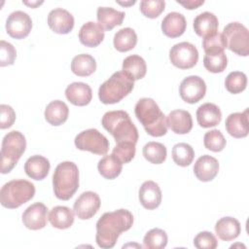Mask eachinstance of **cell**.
I'll return each instance as SVG.
<instances>
[{
	"mask_svg": "<svg viewBox=\"0 0 249 249\" xmlns=\"http://www.w3.org/2000/svg\"><path fill=\"white\" fill-rule=\"evenodd\" d=\"M133 224V216L126 209H118L104 213L96 223L95 241L104 249L115 246L118 237L128 231Z\"/></svg>",
	"mask_w": 249,
	"mask_h": 249,
	"instance_id": "cell-1",
	"label": "cell"
},
{
	"mask_svg": "<svg viewBox=\"0 0 249 249\" xmlns=\"http://www.w3.org/2000/svg\"><path fill=\"white\" fill-rule=\"evenodd\" d=\"M134 113L148 134L154 137L166 134L167 124L165 116L154 99L149 97L140 98L135 104Z\"/></svg>",
	"mask_w": 249,
	"mask_h": 249,
	"instance_id": "cell-2",
	"label": "cell"
},
{
	"mask_svg": "<svg viewBox=\"0 0 249 249\" xmlns=\"http://www.w3.org/2000/svg\"><path fill=\"white\" fill-rule=\"evenodd\" d=\"M101 124L117 143L132 142L136 144L139 136L138 130L125 111L106 112L102 117Z\"/></svg>",
	"mask_w": 249,
	"mask_h": 249,
	"instance_id": "cell-3",
	"label": "cell"
},
{
	"mask_svg": "<svg viewBox=\"0 0 249 249\" xmlns=\"http://www.w3.org/2000/svg\"><path fill=\"white\" fill-rule=\"evenodd\" d=\"M54 196L61 200L70 199L79 188V169L72 161H62L53 175Z\"/></svg>",
	"mask_w": 249,
	"mask_h": 249,
	"instance_id": "cell-4",
	"label": "cell"
},
{
	"mask_svg": "<svg viewBox=\"0 0 249 249\" xmlns=\"http://www.w3.org/2000/svg\"><path fill=\"white\" fill-rule=\"evenodd\" d=\"M134 87V80L124 71L115 72L106 80L98 89L99 100L104 104H114L120 102Z\"/></svg>",
	"mask_w": 249,
	"mask_h": 249,
	"instance_id": "cell-5",
	"label": "cell"
},
{
	"mask_svg": "<svg viewBox=\"0 0 249 249\" xmlns=\"http://www.w3.org/2000/svg\"><path fill=\"white\" fill-rule=\"evenodd\" d=\"M35 195V186L24 179H15L3 185L0 191L2 206L15 209L29 201Z\"/></svg>",
	"mask_w": 249,
	"mask_h": 249,
	"instance_id": "cell-6",
	"label": "cell"
},
{
	"mask_svg": "<svg viewBox=\"0 0 249 249\" xmlns=\"http://www.w3.org/2000/svg\"><path fill=\"white\" fill-rule=\"evenodd\" d=\"M26 148V140L24 135L18 131L13 130L8 132L3 140L1 146V173H9L18 160L24 153Z\"/></svg>",
	"mask_w": 249,
	"mask_h": 249,
	"instance_id": "cell-7",
	"label": "cell"
},
{
	"mask_svg": "<svg viewBox=\"0 0 249 249\" xmlns=\"http://www.w3.org/2000/svg\"><path fill=\"white\" fill-rule=\"evenodd\" d=\"M226 48L242 56L249 54V31L242 23L233 21L227 24L222 32Z\"/></svg>",
	"mask_w": 249,
	"mask_h": 249,
	"instance_id": "cell-8",
	"label": "cell"
},
{
	"mask_svg": "<svg viewBox=\"0 0 249 249\" xmlns=\"http://www.w3.org/2000/svg\"><path fill=\"white\" fill-rule=\"evenodd\" d=\"M74 143L79 150L89 151L95 155H105L109 150L108 139L95 128L80 132L75 137Z\"/></svg>",
	"mask_w": 249,
	"mask_h": 249,
	"instance_id": "cell-9",
	"label": "cell"
},
{
	"mask_svg": "<svg viewBox=\"0 0 249 249\" xmlns=\"http://www.w3.org/2000/svg\"><path fill=\"white\" fill-rule=\"evenodd\" d=\"M171 63L180 69H190L198 60V52L195 45L189 42L175 44L169 51Z\"/></svg>",
	"mask_w": 249,
	"mask_h": 249,
	"instance_id": "cell-10",
	"label": "cell"
},
{
	"mask_svg": "<svg viewBox=\"0 0 249 249\" xmlns=\"http://www.w3.org/2000/svg\"><path fill=\"white\" fill-rule=\"evenodd\" d=\"M206 92V85L199 76L192 75L186 77L180 84L179 93L181 98L190 104H194L202 99Z\"/></svg>",
	"mask_w": 249,
	"mask_h": 249,
	"instance_id": "cell-11",
	"label": "cell"
},
{
	"mask_svg": "<svg viewBox=\"0 0 249 249\" xmlns=\"http://www.w3.org/2000/svg\"><path fill=\"white\" fill-rule=\"evenodd\" d=\"M32 19L28 14L22 11L11 13L6 20L7 33L16 39L25 38L31 31Z\"/></svg>",
	"mask_w": 249,
	"mask_h": 249,
	"instance_id": "cell-12",
	"label": "cell"
},
{
	"mask_svg": "<svg viewBox=\"0 0 249 249\" xmlns=\"http://www.w3.org/2000/svg\"><path fill=\"white\" fill-rule=\"evenodd\" d=\"M99 196L94 192H84L75 200L73 209L76 216L81 220H88L93 217L100 208Z\"/></svg>",
	"mask_w": 249,
	"mask_h": 249,
	"instance_id": "cell-13",
	"label": "cell"
},
{
	"mask_svg": "<svg viewBox=\"0 0 249 249\" xmlns=\"http://www.w3.org/2000/svg\"><path fill=\"white\" fill-rule=\"evenodd\" d=\"M48 221V208L42 202L29 205L22 213L23 225L32 231L41 230L46 227Z\"/></svg>",
	"mask_w": 249,
	"mask_h": 249,
	"instance_id": "cell-14",
	"label": "cell"
},
{
	"mask_svg": "<svg viewBox=\"0 0 249 249\" xmlns=\"http://www.w3.org/2000/svg\"><path fill=\"white\" fill-rule=\"evenodd\" d=\"M50 28L57 34H67L74 27V18L67 10L55 8L48 15Z\"/></svg>",
	"mask_w": 249,
	"mask_h": 249,
	"instance_id": "cell-15",
	"label": "cell"
},
{
	"mask_svg": "<svg viewBox=\"0 0 249 249\" xmlns=\"http://www.w3.org/2000/svg\"><path fill=\"white\" fill-rule=\"evenodd\" d=\"M139 201L148 210L156 209L161 202V191L160 186L154 181H145L138 193Z\"/></svg>",
	"mask_w": 249,
	"mask_h": 249,
	"instance_id": "cell-16",
	"label": "cell"
},
{
	"mask_svg": "<svg viewBox=\"0 0 249 249\" xmlns=\"http://www.w3.org/2000/svg\"><path fill=\"white\" fill-rule=\"evenodd\" d=\"M219 171V162L217 159L209 155L199 157L194 166V173L196 177L202 182H209L213 180Z\"/></svg>",
	"mask_w": 249,
	"mask_h": 249,
	"instance_id": "cell-17",
	"label": "cell"
},
{
	"mask_svg": "<svg viewBox=\"0 0 249 249\" xmlns=\"http://www.w3.org/2000/svg\"><path fill=\"white\" fill-rule=\"evenodd\" d=\"M225 125L230 135L235 138L246 137L249 132L248 109H245L244 112H236L229 115Z\"/></svg>",
	"mask_w": 249,
	"mask_h": 249,
	"instance_id": "cell-18",
	"label": "cell"
},
{
	"mask_svg": "<svg viewBox=\"0 0 249 249\" xmlns=\"http://www.w3.org/2000/svg\"><path fill=\"white\" fill-rule=\"evenodd\" d=\"M166 124L177 134H186L193 128V119L191 114L182 109L171 111L166 117Z\"/></svg>",
	"mask_w": 249,
	"mask_h": 249,
	"instance_id": "cell-19",
	"label": "cell"
},
{
	"mask_svg": "<svg viewBox=\"0 0 249 249\" xmlns=\"http://www.w3.org/2000/svg\"><path fill=\"white\" fill-rule=\"evenodd\" d=\"M66 98L76 106H86L92 98L90 87L83 82H74L65 89Z\"/></svg>",
	"mask_w": 249,
	"mask_h": 249,
	"instance_id": "cell-20",
	"label": "cell"
},
{
	"mask_svg": "<svg viewBox=\"0 0 249 249\" xmlns=\"http://www.w3.org/2000/svg\"><path fill=\"white\" fill-rule=\"evenodd\" d=\"M187 27L185 17L178 12L168 13L161 21V30L164 35L170 38L181 36Z\"/></svg>",
	"mask_w": 249,
	"mask_h": 249,
	"instance_id": "cell-21",
	"label": "cell"
},
{
	"mask_svg": "<svg viewBox=\"0 0 249 249\" xmlns=\"http://www.w3.org/2000/svg\"><path fill=\"white\" fill-rule=\"evenodd\" d=\"M103 39L104 30L97 22L88 21L80 28L79 40L86 47H97L103 41Z\"/></svg>",
	"mask_w": 249,
	"mask_h": 249,
	"instance_id": "cell-22",
	"label": "cell"
},
{
	"mask_svg": "<svg viewBox=\"0 0 249 249\" xmlns=\"http://www.w3.org/2000/svg\"><path fill=\"white\" fill-rule=\"evenodd\" d=\"M196 120L201 127H212L220 124L222 120V113L216 104L207 102L197 108Z\"/></svg>",
	"mask_w": 249,
	"mask_h": 249,
	"instance_id": "cell-23",
	"label": "cell"
},
{
	"mask_svg": "<svg viewBox=\"0 0 249 249\" xmlns=\"http://www.w3.org/2000/svg\"><path fill=\"white\" fill-rule=\"evenodd\" d=\"M219 26L218 18L210 12H203L194 19L195 32L203 38L211 36L217 32Z\"/></svg>",
	"mask_w": 249,
	"mask_h": 249,
	"instance_id": "cell-24",
	"label": "cell"
},
{
	"mask_svg": "<svg viewBox=\"0 0 249 249\" xmlns=\"http://www.w3.org/2000/svg\"><path fill=\"white\" fill-rule=\"evenodd\" d=\"M50 161L47 158L35 155L27 159L24 163V171L28 177L34 180H43L50 171Z\"/></svg>",
	"mask_w": 249,
	"mask_h": 249,
	"instance_id": "cell-25",
	"label": "cell"
},
{
	"mask_svg": "<svg viewBox=\"0 0 249 249\" xmlns=\"http://www.w3.org/2000/svg\"><path fill=\"white\" fill-rule=\"evenodd\" d=\"M124 12L117 11L112 7H98L96 11L97 23L103 30H111L121 25L124 18Z\"/></svg>",
	"mask_w": 249,
	"mask_h": 249,
	"instance_id": "cell-26",
	"label": "cell"
},
{
	"mask_svg": "<svg viewBox=\"0 0 249 249\" xmlns=\"http://www.w3.org/2000/svg\"><path fill=\"white\" fill-rule=\"evenodd\" d=\"M215 231L218 237L224 241L235 239L241 231L240 223L233 217H223L217 221Z\"/></svg>",
	"mask_w": 249,
	"mask_h": 249,
	"instance_id": "cell-27",
	"label": "cell"
},
{
	"mask_svg": "<svg viewBox=\"0 0 249 249\" xmlns=\"http://www.w3.org/2000/svg\"><path fill=\"white\" fill-rule=\"evenodd\" d=\"M69 114V108L61 100L50 102L45 109V119L52 125H60L66 122Z\"/></svg>",
	"mask_w": 249,
	"mask_h": 249,
	"instance_id": "cell-28",
	"label": "cell"
},
{
	"mask_svg": "<svg viewBox=\"0 0 249 249\" xmlns=\"http://www.w3.org/2000/svg\"><path fill=\"white\" fill-rule=\"evenodd\" d=\"M74 213L75 212L67 206H54L49 214V221L53 227L65 230L73 225Z\"/></svg>",
	"mask_w": 249,
	"mask_h": 249,
	"instance_id": "cell-29",
	"label": "cell"
},
{
	"mask_svg": "<svg viewBox=\"0 0 249 249\" xmlns=\"http://www.w3.org/2000/svg\"><path fill=\"white\" fill-rule=\"evenodd\" d=\"M123 71L134 81L142 79L147 72V65L143 57L138 54H131L123 61Z\"/></svg>",
	"mask_w": 249,
	"mask_h": 249,
	"instance_id": "cell-30",
	"label": "cell"
},
{
	"mask_svg": "<svg viewBox=\"0 0 249 249\" xmlns=\"http://www.w3.org/2000/svg\"><path fill=\"white\" fill-rule=\"evenodd\" d=\"M71 70L75 75L80 77L89 76L96 70V61L90 54H78L72 59Z\"/></svg>",
	"mask_w": 249,
	"mask_h": 249,
	"instance_id": "cell-31",
	"label": "cell"
},
{
	"mask_svg": "<svg viewBox=\"0 0 249 249\" xmlns=\"http://www.w3.org/2000/svg\"><path fill=\"white\" fill-rule=\"evenodd\" d=\"M98 172L106 179H115L118 177L123 169V163L113 154L104 156L97 164Z\"/></svg>",
	"mask_w": 249,
	"mask_h": 249,
	"instance_id": "cell-32",
	"label": "cell"
},
{
	"mask_svg": "<svg viewBox=\"0 0 249 249\" xmlns=\"http://www.w3.org/2000/svg\"><path fill=\"white\" fill-rule=\"evenodd\" d=\"M114 47L121 53L132 50L137 43V35L130 27L122 28L116 32L113 39Z\"/></svg>",
	"mask_w": 249,
	"mask_h": 249,
	"instance_id": "cell-33",
	"label": "cell"
},
{
	"mask_svg": "<svg viewBox=\"0 0 249 249\" xmlns=\"http://www.w3.org/2000/svg\"><path fill=\"white\" fill-rule=\"evenodd\" d=\"M144 158L151 163L160 164L162 163L166 159V147L160 143L151 141L144 145L142 150Z\"/></svg>",
	"mask_w": 249,
	"mask_h": 249,
	"instance_id": "cell-34",
	"label": "cell"
},
{
	"mask_svg": "<svg viewBox=\"0 0 249 249\" xmlns=\"http://www.w3.org/2000/svg\"><path fill=\"white\" fill-rule=\"evenodd\" d=\"M195 157L193 147L187 143L175 144L172 148V159L177 165L189 166Z\"/></svg>",
	"mask_w": 249,
	"mask_h": 249,
	"instance_id": "cell-35",
	"label": "cell"
},
{
	"mask_svg": "<svg viewBox=\"0 0 249 249\" xmlns=\"http://www.w3.org/2000/svg\"><path fill=\"white\" fill-rule=\"evenodd\" d=\"M167 234L161 229L150 230L143 238V246L147 249H162L167 244Z\"/></svg>",
	"mask_w": 249,
	"mask_h": 249,
	"instance_id": "cell-36",
	"label": "cell"
},
{
	"mask_svg": "<svg viewBox=\"0 0 249 249\" xmlns=\"http://www.w3.org/2000/svg\"><path fill=\"white\" fill-rule=\"evenodd\" d=\"M247 86V77L243 72L232 71L225 80V87L231 93H239L245 89Z\"/></svg>",
	"mask_w": 249,
	"mask_h": 249,
	"instance_id": "cell-37",
	"label": "cell"
},
{
	"mask_svg": "<svg viewBox=\"0 0 249 249\" xmlns=\"http://www.w3.org/2000/svg\"><path fill=\"white\" fill-rule=\"evenodd\" d=\"M204 67L212 73L223 72L228 65V57L225 52L213 54H205L203 57Z\"/></svg>",
	"mask_w": 249,
	"mask_h": 249,
	"instance_id": "cell-38",
	"label": "cell"
},
{
	"mask_svg": "<svg viewBox=\"0 0 249 249\" xmlns=\"http://www.w3.org/2000/svg\"><path fill=\"white\" fill-rule=\"evenodd\" d=\"M203 143L205 148L212 152H221L226 147V139L218 129L207 131L204 134Z\"/></svg>",
	"mask_w": 249,
	"mask_h": 249,
	"instance_id": "cell-39",
	"label": "cell"
},
{
	"mask_svg": "<svg viewBox=\"0 0 249 249\" xmlns=\"http://www.w3.org/2000/svg\"><path fill=\"white\" fill-rule=\"evenodd\" d=\"M202 47L205 52V54H213L224 52L226 44L223 38L222 33L216 32L215 34L203 38Z\"/></svg>",
	"mask_w": 249,
	"mask_h": 249,
	"instance_id": "cell-40",
	"label": "cell"
},
{
	"mask_svg": "<svg viewBox=\"0 0 249 249\" xmlns=\"http://www.w3.org/2000/svg\"><path fill=\"white\" fill-rule=\"evenodd\" d=\"M165 2L163 0H142L140 2L141 13L149 18H158L163 12Z\"/></svg>",
	"mask_w": 249,
	"mask_h": 249,
	"instance_id": "cell-41",
	"label": "cell"
},
{
	"mask_svg": "<svg viewBox=\"0 0 249 249\" xmlns=\"http://www.w3.org/2000/svg\"><path fill=\"white\" fill-rule=\"evenodd\" d=\"M112 154L116 156L122 163H127L135 156V144L132 142H121L113 148Z\"/></svg>",
	"mask_w": 249,
	"mask_h": 249,
	"instance_id": "cell-42",
	"label": "cell"
},
{
	"mask_svg": "<svg viewBox=\"0 0 249 249\" xmlns=\"http://www.w3.org/2000/svg\"><path fill=\"white\" fill-rule=\"evenodd\" d=\"M17 57V51L15 47L4 40L0 41V66L4 67L12 65Z\"/></svg>",
	"mask_w": 249,
	"mask_h": 249,
	"instance_id": "cell-43",
	"label": "cell"
},
{
	"mask_svg": "<svg viewBox=\"0 0 249 249\" xmlns=\"http://www.w3.org/2000/svg\"><path fill=\"white\" fill-rule=\"evenodd\" d=\"M194 245L197 249H215L218 241L211 231H200L196 235Z\"/></svg>",
	"mask_w": 249,
	"mask_h": 249,
	"instance_id": "cell-44",
	"label": "cell"
},
{
	"mask_svg": "<svg viewBox=\"0 0 249 249\" xmlns=\"http://www.w3.org/2000/svg\"><path fill=\"white\" fill-rule=\"evenodd\" d=\"M0 128L5 129L11 127L16 120V113L14 109L7 104L0 105Z\"/></svg>",
	"mask_w": 249,
	"mask_h": 249,
	"instance_id": "cell-45",
	"label": "cell"
},
{
	"mask_svg": "<svg viewBox=\"0 0 249 249\" xmlns=\"http://www.w3.org/2000/svg\"><path fill=\"white\" fill-rule=\"evenodd\" d=\"M178 4L184 6L186 9L189 10H193V9H196L197 7H199L200 5H202L204 3V0H187V1H180L177 0L176 1Z\"/></svg>",
	"mask_w": 249,
	"mask_h": 249,
	"instance_id": "cell-46",
	"label": "cell"
},
{
	"mask_svg": "<svg viewBox=\"0 0 249 249\" xmlns=\"http://www.w3.org/2000/svg\"><path fill=\"white\" fill-rule=\"evenodd\" d=\"M118 3L120 5H124V6H127V5H132L135 3V1H129V2H121V1H118Z\"/></svg>",
	"mask_w": 249,
	"mask_h": 249,
	"instance_id": "cell-47",
	"label": "cell"
},
{
	"mask_svg": "<svg viewBox=\"0 0 249 249\" xmlns=\"http://www.w3.org/2000/svg\"><path fill=\"white\" fill-rule=\"evenodd\" d=\"M24 4H26V5H29V6H31V7H35L36 5H40V4H42L43 2H35V3H33V2H31V3H29V2H23Z\"/></svg>",
	"mask_w": 249,
	"mask_h": 249,
	"instance_id": "cell-48",
	"label": "cell"
}]
</instances>
